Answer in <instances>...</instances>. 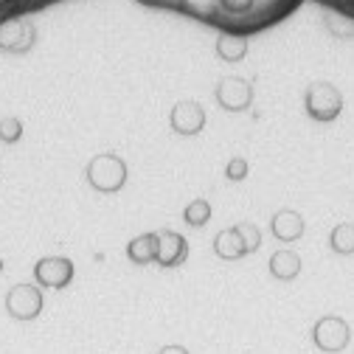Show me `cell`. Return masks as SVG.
<instances>
[{"mask_svg":"<svg viewBox=\"0 0 354 354\" xmlns=\"http://www.w3.org/2000/svg\"><path fill=\"white\" fill-rule=\"evenodd\" d=\"M273 234L281 239V242H292L304 234V219L295 214V211H281L276 214L273 219Z\"/></svg>","mask_w":354,"mask_h":354,"instance_id":"cell-9","label":"cell"},{"mask_svg":"<svg viewBox=\"0 0 354 354\" xmlns=\"http://www.w3.org/2000/svg\"><path fill=\"white\" fill-rule=\"evenodd\" d=\"M298 270H301V259H298L292 250H279V253L270 259V273H273L276 279H281V281L295 279Z\"/></svg>","mask_w":354,"mask_h":354,"instance_id":"cell-10","label":"cell"},{"mask_svg":"<svg viewBox=\"0 0 354 354\" xmlns=\"http://www.w3.org/2000/svg\"><path fill=\"white\" fill-rule=\"evenodd\" d=\"M332 248L343 256L354 253V225H340L332 231Z\"/></svg>","mask_w":354,"mask_h":354,"instance_id":"cell-13","label":"cell"},{"mask_svg":"<svg viewBox=\"0 0 354 354\" xmlns=\"http://www.w3.org/2000/svg\"><path fill=\"white\" fill-rule=\"evenodd\" d=\"M0 136H3L6 141H17V138H20V124H17L15 118L0 121Z\"/></svg>","mask_w":354,"mask_h":354,"instance_id":"cell-16","label":"cell"},{"mask_svg":"<svg viewBox=\"0 0 354 354\" xmlns=\"http://www.w3.org/2000/svg\"><path fill=\"white\" fill-rule=\"evenodd\" d=\"M87 177L99 192H115L127 180V166L115 155H99L91 166H87Z\"/></svg>","mask_w":354,"mask_h":354,"instance_id":"cell-2","label":"cell"},{"mask_svg":"<svg viewBox=\"0 0 354 354\" xmlns=\"http://www.w3.org/2000/svg\"><path fill=\"white\" fill-rule=\"evenodd\" d=\"M216 96L223 102V107H228V110H245L250 102V87L239 79H228V82H223Z\"/></svg>","mask_w":354,"mask_h":354,"instance_id":"cell-8","label":"cell"},{"mask_svg":"<svg viewBox=\"0 0 354 354\" xmlns=\"http://www.w3.org/2000/svg\"><path fill=\"white\" fill-rule=\"evenodd\" d=\"M313 343L324 354H340L351 343V329L340 315H324L313 326Z\"/></svg>","mask_w":354,"mask_h":354,"instance_id":"cell-1","label":"cell"},{"mask_svg":"<svg viewBox=\"0 0 354 354\" xmlns=\"http://www.w3.org/2000/svg\"><path fill=\"white\" fill-rule=\"evenodd\" d=\"M155 259L163 264V268H174V264H180L186 259V242L177 236V234H163L158 239V253Z\"/></svg>","mask_w":354,"mask_h":354,"instance_id":"cell-7","label":"cell"},{"mask_svg":"<svg viewBox=\"0 0 354 354\" xmlns=\"http://www.w3.org/2000/svg\"><path fill=\"white\" fill-rule=\"evenodd\" d=\"M245 250L248 248H245V242H242V236L236 231H223L216 236V253L223 259H239Z\"/></svg>","mask_w":354,"mask_h":354,"instance_id":"cell-11","label":"cell"},{"mask_svg":"<svg viewBox=\"0 0 354 354\" xmlns=\"http://www.w3.org/2000/svg\"><path fill=\"white\" fill-rule=\"evenodd\" d=\"M158 354H192L186 346H180V343H169V346H163Z\"/></svg>","mask_w":354,"mask_h":354,"instance_id":"cell-18","label":"cell"},{"mask_svg":"<svg viewBox=\"0 0 354 354\" xmlns=\"http://www.w3.org/2000/svg\"><path fill=\"white\" fill-rule=\"evenodd\" d=\"M343 107V99L340 93L335 91L332 84H313L306 93V110L313 118L318 121H332Z\"/></svg>","mask_w":354,"mask_h":354,"instance_id":"cell-4","label":"cell"},{"mask_svg":"<svg viewBox=\"0 0 354 354\" xmlns=\"http://www.w3.org/2000/svg\"><path fill=\"white\" fill-rule=\"evenodd\" d=\"M37 281L42 287H51V290H62L71 284L73 279V264L68 259H42L34 270Z\"/></svg>","mask_w":354,"mask_h":354,"instance_id":"cell-5","label":"cell"},{"mask_svg":"<svg viewBox=\"0 0 354 354\" xmlns=\"http://www.w3.org/2000/svg\"><path fill=\"white\" fill-rule=\"evenodd\" d=\"M245 171H248V166H245V160H231L228 163V177H234V180H242V177H245Z\"/></svg>","mask_w":354,"mask_h":354,"instance_id":"cell-17","label":"cell"},{"mask_svg":"<svg viewBox=\"0 0 354 354\" xmlns=\"http://www.w3.org/2000/svg\"><path fill=\"white\" fill-rule=\"evenodd\" d=\"M203 124H205V115H203V110L194 102L177 104L174 113H171V127L177 132H183V136H194V132L203 129Z\"/></svg>","mask_w":354,"mask_h":354,"instance_id":"cell-6","label":"cell"},{"mask_svg":"<svg viewBox=\"0 0 354 354\" xmlns=\"http://www.w3.org/2000/svg\"><path fill=\"white\" fill-rule=\"evenodd\" d=\"M236 234L242 236V242H245L248 250H256V248H259V231H256L253 225H239Z\"/></svg>","mask_w":354,"mask_h":354,"instance_id":"cell-15","label":"cell"},{"mask_svg":"<svg viewBox=\"0 0 354 354\" xmlns=\"http://www.w3.org/2000/svg\"><path fill=\"white\" fill-rule=\"evenodd\" d=\"M208 214H211L208 203L197 200V203H192V205L186 208V223H189V225H203L205 219H208Z\"/></svg>","mask_w":354,"mask_h":354,"instance_id":"cell-14","label":"cell"},{"mask_svg":"<svg viewBox=\"0 0 354 354\" xmlns=\"http://www.w3.org/2000/svg\"><path fill=\"white\" fill-rule=\"evenodd\" d=\"M158 253V236H138L136 242L129 245V259L136 264H147L152 261Z\"/></svg>","mask_w":354,"mask_h":354,"instance_id":"cell-12","label":"cell"},{"mask_svg":"<svg viewBox=\"0 0 354 354\" xmlns=\"http://www.w3.org/2000/svg\"><path fill=\"white\" fill-rule=\"evenodd\" d=\"M6 313L15 321H34L42 313V292L31 284H17L6 295Z\"/></svg>","mask_w":354,"mask_h":354,"instance_id":"cell-3","label":"cell"}]
</instances>
